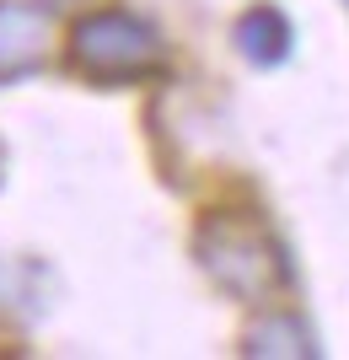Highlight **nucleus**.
Returning a JSON list of instances; mask_svg holds the SVG:
<instances>
[{
    "label": "nucleus",
    "instance_id": "f257e3e1",
    "mask_svg": "<svg viewBox=\"0 0 349 360\" xmlns=\"http://www.w3.org/2000/svg\"><path fill=\"white\" fill-rule=\"evenodd\" d=\"M194 264L220 296L242 301L253 312L279 307L290 290V258L274 226L253 210H210L194 226Z\"/></svg>",
    "mask_w": 349,
    "mask_h": 360
},
{
    "label": "nucleus",
    "instance_id": "f03ea898",
    "mask_svg": "<svg viewBox=\"0 0 349 360\" xmlns=\"http://www.w3.org/2000/svg\"><path fill=\"white\" fill-rule=\"evenodd\" d=\"M65 65L91 86H140L167 70V38L129 6H91L65 27Z\"/></svg>",
    "mask_w": 349,
    "mask_h": 360
},
{
    "label": "nucleus",
    "instance_id": "7ed1b4c3",
    "mask_svg": "<svg viewBox=\"0 0 349 360\" xmlns=\"http://www.w3.org/2000/svg\"><path fill=\"white\" fill-rule=\"evenodd\" d=\"M60 22L44 0H0V86H16L54 60Z\"/></svg>",
    "mask_w": 349,
    "mask_h": 360
},
{
    "label": "nucleus",
    "instance_id": "20e7f679",
    "mask_svg": "<svg viewBox=\"0 0 349 360\" xmlns=\"http://www.w3.org/2000/svg\"><path fill=\"white\" fill-rule=\"evenodd\" d=\"M231 44H237V54H242L247 65L274 70V65H285V60H290V49H296V27H290V16L279 11V6L258 0V6H247V11L237 16Z\"/></svg>",
    "mask_w": 349,
    "mask_h": 360
},
{
    "label": "nucleus",
    "instance_id": "39448f33",
    "mask_svg": "<svg viewBox=\"0 0 349 360\" xmlns=\"http://www.w3.org/2000/svg\"><path fill=\"white\" fill-rule=\"evenodd\" d=\"M242 355H317V345L296 317H285L279 307H263V317L242 333Z\"/></svg>",
    "mask_w": 349,
    "mask_h": 360
},
{
    "label": "nucleus",
    "instance_id": "423d86ee",
    "mask_svg": "<svg viewBox=\"0 0 349 360\" xmlns=\"http://www.w3.org/2000/svg\"><path fill=\"white\" fill-rule=\"evenodd\" d=\"M0 162H6V156H0Z\"/></svg>",
    "mask_w": 349,
    "mask_h": 360
}]
</instances>
